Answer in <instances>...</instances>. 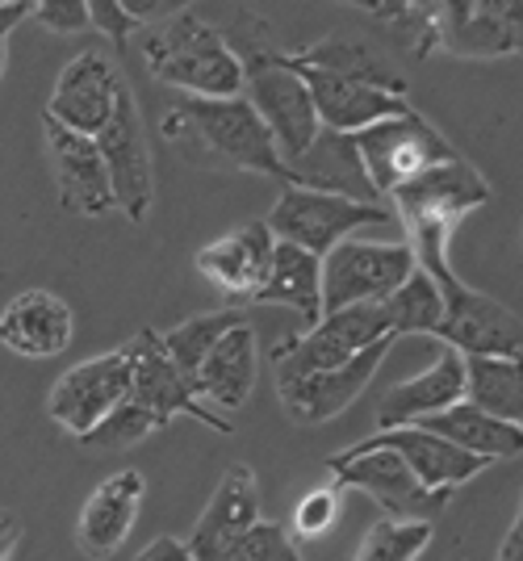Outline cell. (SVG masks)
I'll return each mask as SVG.
<instances>
[{
  "mask_svg": "<svg viewBox=\"0 0 523 561\" xmlns=\"http://www.w3.org/2000/svg\"><path fill=\"white\" fill-rule=\"evenodd\" d=\"M164 139L176 142L193 164L260 172L272 181H286L277 142L243 96H226V101L181 96L164 114Z\"/></svg>",
  "mask_w": 523,
  "mask_h": 561,
  "instance_id": "6da1fadb",
  "label": "cell"
},
{
  "mask_svg": "<svg viewBox=\"0 0 523 561\" xmlns=\"http://www.w3.org/2000/svg\"><path fill=\"white\" fill-rule=\"evenodd\" d=\"M143 59L155 80L181 89L185 96L201 101L243 96V68L235 47L214 22H206L193 9H176L172 18L147 30Z\"/></svg>",
  "mask_w": 523,
  "mask_h": 561,
  "instance_id": "7a4b0ae2",
  "label": "cell"
},
{
  "mask_svg": "<svg viewBox=\"0 0 523 561\" xmlns=\"http://www.w3.org/2000/svg\"><path fill=\"white\" fill-rule=\"evenodd\" d=\"M415 252V268H423L444 302V319L435 340H444L461 356H502V360H520L523 348V323L511 306L499 298L469 289L465 280L449 268V248L444 243H406Z\"/></svg>",
  "mask_w": 523,
  "mask_h": 561,
  "instance_id": "3957f363",
  "label": "cell"
},
{
  "mask_svg": "<svg viewBox=\"0 0 523 561\" xmlns=\"http://www.w3.org/2000/svg\"><path fill=\"white\" fill-rule=\"evenodd\" d=\"M239 68H243V101L256 110L264 130L272 135L281 164H293L323 130L314 117L306 80L286 68L281 50L264 47L260 38L247 43V50L239 55Z\"/></svg>",
  "mask_w": 523,
  "mask_h": 561,
  "instance_id": "277c9868",
  "label": "cell"
},
{
  "mask_svg": "<svg viewBox=\"0 0 523 561\" xmlns=\"http://www.w3.org/2000/svg\"><path fill=\"white\" fill-rule=\"evenodd\" d=\"M352 142H357L364 176H369V185H373L381 202L394 188H403L406 181H415L419 172L449 164V160L461 156L419 110H406L403 117H385L377 126L352 135Z\"/></svg>",
  "mask_w": 523,
  "mask_h": 561,
  "instance_id": "5b68a950",
  "label": "cell"
},
{
  "mask_svg": "<svg viewBox=\"0 0 523 561\" xmlns=\"http://www.w3.org/2000/svg\"><path fill=\"white\" fill-rule=\"evenodd\" d=\"M390 210L385 206H360L348 197L332 193H310V188L286 185L277 193L272 210L264 218V227L272 231L277 243H293L310 256H327L335 243H344L360 227H385Z\"/></svg>",
  "mask_w": 523,
  "mask_h": 561,
  "instance_id": "8992f818",
  "label": "cell"
},
{
  "mask_svg": "<svg viewBox=\"0 0 523 561\" xmlns=\"http://www.w3.org/2000/svg\"><path fill=\"white\" fill-rule=\"evenodd\" d=\"M318 273H323V314L348 306H381L415 273V252L406 243L344 239L318 260Z\"/></svg>",
  "mask_w": 523,
  "mask_h": 561,
  "instance_id": "52a82bcc",
  "label": "cell"
},
{
  "mask_svg": "<svg viewBox=\"0 0 523 561\" xmlns=\"http://www.w3.org/2000/svg\"><path fill=\"white\" fill-rule=\"evenodd\" d=\"M495 193L481 181V172H474L469 160H449L435 164L428 172H419L415 181H406L403 188L390 193V202L398 206L406 222V234H431V239H449L456 231V222L469 210L486 206Z\"/></svg>",
  "mask_w": 523,
  "mask_h": 561,
  "instance_id": "ba28073f",
  "label": "cell"
},
{
  "mask_svg": "<svg viewBox=\"0 0 523 561\" xmlns=\"http://www.w3.org/2000/svg\"><path fill=\"white\" fill-rule=\"evenodd\" d=\"M385 335H390L385 306H348V310L323 314L302 340H289L286 348H277V381L339 369Z\"/></svg>",
  "mask_w": 523,
  "mask_h": 561,
  "instance_id": "9c48e42d",
  "label": "cell"
},
{
  "mask_svg": "<svg viewBox=\"0 0 523 561\" xmlns=\"http://www.w3.org/2000/svg\"><path fill=\"white\" fill-rule=\"evenodd\" d=\"M96 151L114 188V210H121L130 222H147L151 202H155V172H151V151H147V130L130 84L118 89L114 117L96 135Z\"/></svg>",
  "mask_w": 523,
  "mask_h": 561,
  "instance_id": "30bf717a",
  "label": "cell"
},
{
  "mask_svg": "<svg viewBox=\"0 0 523 561\" xmlns=\"http://www.w3.org/2000/svg\"><path fill=\"white\" fill-rule=\"evenodd\" d=\"M121 352H126V360H130V394L126 398H130L135 407H143L160 427H167L176 415H189V420L206 423V427H214V432H231V423L222 420L218 411H210V407L197 398L189 377L167 360L164 344H160V331L143 328Z\"/></svg>",
  "mask_w": 523,
  "mask_h": 561,
  "instance_id": "8fae6325",
  "label": "cell"
},
{
  "mask_svg": "<svg viewBox=\"0 0 523 561\" xmlns=\"http://www.w3.org/2000/svg\"><path fill=\"white\" fill-rule=\"evenodd\" d=\"M335 491H364L373 503L385 507V519H423L431 524L435 515L449 507L452 491H428L415 482V473L394 457V453H357L344 457L335 453L332 461Z\"/></svg>",
  "mask_w": 523,
  "mask_h": 561,
  "instance_id": "7c38bea8",
  "label": "cell"
},
{
  "mask_svg": "<svg viewBox=\"0 0 523 561\" xmlns=\"http://www.w3.org/2000/svg\"><path fill=\"white\" fill-rule=\"evenodd\" d=\"M130 394V360L126 352H105L84 365H72L68 374L50 386L47 394V415L63 423L75 440L89 436L96 423L105 420L118 402Z\"/></svg>",
  "mask_w": 523,
  "mask_h": 561,
  "instance_id": "4fadbf2b",
  "label": "cell"
},
{
  "mask_svg": "<svg viewBox=\"0 0 523 561\" xmlns=\"http://www.w3.org/2000/svg\"><path fill=\"white\" fill-rule=\"evenodd\" d=\"M523 9L511 0L495 4H431V47L465 55V59H495V55H520Z\"/></svg>",
  "mask_w": 523,
  "mask_h": 561,
  "instance_id": "5bb4252c",
  "label": "cell"
},
{
  "mask_svg": "<svg viewBox=\"0 0 523 561\" xmlns=\"http://www.w3.org/2000/svg\"><path fill=\"white\" fill-rule=\"evenodd\" d=\"M126 84L118 76V68L101 55V50H80L68 68L59 71L55 93H50L43 117H50L55 126L96 139L105 130V122L114 117L118 105V89Z\"/></svg>",
  "mask_w": 523,
  "mask_h": 561,
  "instance_id": "9a60e30c",
  "label": "cell"
},
{
  "mask_svg": "<svg viewBox=\"0 0 523 561\" xmlns=\"http://www.w3.org/2000/svg\"><path fill=\"white\" fill-rule=\"evenodd\" d=\"M394 348V335L377 340L373 348H364L360 356H352L348 365L339 369H327V374H310V377H293V381H277V394L286 402V411L298 423H327L335 415H344L360 394L364 386L373 381V374L381 369V360Z\"/></svg>",
  "mask_w": 523,
  "mask_h": 561,
  "instance_id": "2e32d148",
  "label": "cell"
},
{
  "mask_svg": "<svg viewBox=\"0 0 523 561\" xmlns=\"http://www.w3.org/2000/svg\"><path fill=\"white\" fill-rule=\"evenodd\" d=\"M377 448L381 453H394V457L415 473V482L428 486V491H452V486L469 482V478H477L481 469L490 466V461H481V457H474V453H461L456 445L440 440V436H431V432H423V427H390V432H377L373 440L352 445L344 457L377 453Z\"/></svg>",
  "mask_w": 523,
  "mask_h": 561,
  "instance_id": "e0dca14e",
  "label": "cell"
},
{
  "mask_svg": "<svg viewBox=\"0 0 523 561\" xmlns=\"http://www.w3.org/2000/svg\"><path fill=\"white\" fill-rule=\"evenodd\" d=\"M256 519H260L256 473H252V466L235 461V466L226 469V478L218 482L210 507H206L201 519L193 524L185 549H189L193 561H222L226 558V549H231Z\"/></svg>",
  "mask_w": 523,
  "mask_h": 561,
  "instance_id": "ac0fdd59",
  "label": "cell"
},
{
  "mask_svg": "<svg viewBox=\"0 0 523 561\" xmlns=\"http://www.w3.org/2000/svg\"><path fill=\"white\" fill-rule=\"evenodd\" d=\"M43 130H47V151L50 164H55L63 210L80 214V218H96V214L114 210V188H109V176H105L96 142L55 126L50 117H43Z\"/></svg>",
  "mask_w": 523,
  "mask_h": 561,
  "instance_id": "d6986e66",
  "label": "cell"
},
{
  "mask_svg": "<svg viewBox=\"0 0 523 561\" xmlns=\"http://www.w3.org/2000/svg\"><path fill=\"white\" fill-rule=\"evenodd\" d=\"M298 76L306 80L318 126L335 130V135H360V130L377 126L385 117H403L406 110H415L406 96L373 89V84L339 80V76H323V71H298Z\"/></svg>",
  "mask_w": 523,
  "mask_h": 561,
  "instance_id": "ffe728a7",
  "label": "cell"
},
{
  "mask_svg": "<svg viewBox=\"0 0 523 561\" xmlns=\"http://www.w3.org/2000/svg\"><path fill=\"white\" fill-rule=\"evenodd\" d=\"M286 185L348 197V202H360V206H381V197L373 193L369 176H364L352 135H335V130H318V139L310 142L293 164H286Z\"/></svg>",
  "mask_w": 523,
  "mask_h": 561,
  "instance_id": "44dd1931",
  "label": "cell"
},
{
  "mask_svg": "<svg viewBox=\"0 0 523 561\" xmlns=\"http://www.w3.org/2000/svg\"><path fill=\"white\" fill-rule=\"evenodd\" d=\"M75 314L50 289H25L0 314V344L22 356H59L72 348Z\"/></svg>",
  "mask_w": 523,
  "mask_h": 561,
  "instance_id": "7402d4cb",
  "label": "cell"
},
{
  "mask_svg": "<svg viewBox=\"0 0 523 561\" xmlns=\"http://www.w3.org/2000/svg\"><path fill=\"white\" fill-rule=\"evenodd\" d=\"M147 482L139 469H121L114 478H105L93 491V499L84 503L80 512V528H75V540L89 558H109L118 553L121 540L130 537L135 519H139V507H143Z\"/></svg>",
  "mask_w": 523,
  "mask_h": 561,
  "instance_id": "603a6c76",
  "label": "cell"
},
{
  "mask_svg": "<svg viewBox=\"0 0 523 561\" xmlns=\"http://www.w3.org/2000/svg\"><path fill=\"white\" fill-rule=\"evenodd\" d=\"M461 398H465V360H461V352H452L449 344H444L428 374L410 377V381H398L390 394L381 398L377 432L410 427V423L428 420V415H440V411L456 407Z\"/></svg>",
  "mask_w": 523,
  "mask_h": 561,
  "instance_id": "cb8c5ba5",
  "label": "cell"
},
{
  "mask_svg": "<svg viewBox=\"0 0 523 561\" xmlns=\"http://www.w3.org/2000/svg\"><path fill=\"white\" fill-rule=\"evenodd\" d=\"M256 369H260V348H256V328L239 323L218 340L210 356L197 365L193 374V390L201 402L222 407V411H239L247 394L256 390Z\"/></svg>",
  "mask_w": 523,
  "mask_h": 561,
  "instance_id": "d4e9b609",
  "label": "cell"
},
{
  "mask_svg": "<svg viewBox=\"0 0 523 561\" xmlns=\"http://www.w3.org/2000/svg\"><path fill=\"white\" fill-rule=\"evenodd\" d=\"M272 231L264 227V218L256 222H243L231 234L214 239L210 248L197 252V268L214 280L218 289L235 294V298H252L256 285L268 273V260H272Z\"/></svg>",
  "mask_w": 523,
  "mask_h": 561,
  "instance_id": "484cf974",
  "label": "cell"
},
{
  "mask_svg": "<svg viewBox=\"0 0 523 561\" xmlns=\"http://www.w3.org/2000/svg\"><path fill=\"white\" fill-rule=\"evenodd\" d=\"M281 59L293 71H323V76H339V80H357V84H373V89L406 96L403 76L390 71V64L373 47L344 38V34H327L318 43H310L306 50H289V55L281 50Z\"/></svg>",
  "mask_w": 523,
  "mask_h": 561,
  "instance_id": "4316f807",
  "label": "cell"
},
{
  "mask_svg": "<svg viewBox=\"0 0 523 561\" xmlns=\"http://www.w3.org/2000/svg\"><path fill=\"white\" fill-rule=\"evenodd\" d=\"M410 427H423V432L449 440V445H456L461 453H474L481 461H507V457H520L523 453L520 423L495 420V415L469 407L465 398H461L456 407H449V411H440V415H428V420L410 423Z\"/></svg>",
  "mask_w": 523,
  "mask_h": 561,
  "instance_id": "83f0119b",
  "label": "cell"
},
{
  "mask_svg": "<svg viewBox=\"0 0 523 561\" xmlns=\"http://www.w3.org/2000/svg\"><path fill=\"white\" fill-rule=\"evenodd\" d=\"M252 302L268 306H293L310 328L323 319V273H318V256H310L293 243H272V260L268 273L256 285Z\"/></svg>",
  "mask_w": 523,
  "mask_h": 561,
  "instance_id": "f1b7e54d",
  "label": "cell"
},
{
  "mask_svg": "<svg viewBox=\"0 0 523 561\" xmlns=\"http://www.w3.org/2000/svg\"><path fill=\"white\" fill-rule=\"evenodd\" d=\"M465 360V402L502 423L523 420L520 360L502 356H461Z\"/></svg>",
  "mask_w": 523,
  "mask_h": 561,
  "instance_id": "f546056e",
  "label": "cell"
},
{
  "mask_svg": "<svg viewBox=\"0 0 523 561\" xmlns=\"http://www.w3.org/2000/svg\"><path fill=\"white\" fill-rule=\"evenodd\" d=\"M239 323H247V314L235 310V306H226V310H210V314H197V319H189V323L164 331V335H160V344H164L167 360H172V365L193 381L197 365H201L218 340H222L231 328H239Z\"/></svg>",
  "mask_w": 523,
  "mask_h": 561,
  "instance_id": "4dcf8cb0",
  "label": "cell"
},
{
  "mask_svg": "<svg viewBox=\"0 0 523 561\" xmlns=\"http://www.w3.org/2000/svg\"><path fill=\"white\" fill-rule=\"evenodd\" d=\"M385 314H390V335H435L440 331V319H444V302H440V289L435 280L415 268L410 277L385 298Z\"/></svg>",
  "mask_w": 523,
  "mask_h": 561,
  "instance_id": "1f68e13d",
  "label": "cell"
},
{
  "mask_svg": "<svg viewBox=\"0 0 523 561\" xmlns=\"http://www.w3.org/2000/svg\"><path fill=\"white\" fill-rule=\"evenodd\" d=\"M431 545V524L423 519H377L360 545L357 561H415Z\"/></svg>",
  "mask_w": 523,
  "mask_h": 561,
  "instance_id": "d6a6232c",
  "label": "cell"
},
{
  "mask_svg": "<svg viewBox=\"0 0 523 561\" xmlns=\"http://www.w3.org/2000/svg\"><path fill=\"white\" fill-rule=\"evenodd\" d=\"M89 4V25L114 38V47L126 50V38L135 30L151 25L155 18H172V4H135V0H84Z\"/></svg>",
  "mask_w": 523,
  "mask_h": 561,
  "instance_id": "836d02e7",
  "label": "cell"
},
{
  "mask_svg": "<svg viewBox=\"0 0 523 561\" xmlns=\"http://www.w3.org/2000/svg\"><path fill=\"white\" fill-rule=\"evenodd\" d=\"M151 432H160V423L147 415L143 407H135L130 398L118 402L105 420L96 423L89 436H80V445L89 448H135L139 440H147Z\"/></svg>",
  "mask_w": 523,
  "mask_h": 561,
  "instance_id": "e575fe53",
  "label": "cell"
},
{
  "mask_svg": "<svg viewBox=\"0 0 523 561\" xmlns=\"http://www.w3.org/2000/svg\"><path fill=\"white\" fill-rule=\"evenodd\" d=\"M222 561H306V558L298 553V545H293V537H289L281 524L256 519V524L226 549Z\"/></svg>",
  "mask_w": 523,
  "mask_h": 561,
  "instance_id": "d590c367",
  "label": "cell"
},
{
  "mask_svg": "<svg viewBox=\"0 0 523 561\" xmlns=\"http://www.w3.org/2000/svg\"><path fill=\"white\" fill-rule=\"evenodd\" d=\"M335 519H339V491L335 486H323V491H310L302 503H298V512H293V533L302 540L310 537H323V533H332Z\"/></svg>",
  "mask_w": 523,
  "mask_h": 561,
  "instance_id": "8d00e7d4",
  "label": "cell"
},
{
  "mask_svg": "<svg viewBox=\"0 0 523 561\" xmlns=\"http://www.w3.org/2000/svg\"><path fill=\"white\" fill-rule=\"evenodd\" d=\"M30 18L55 34H80L89 30V4L84 0H30Z\"/></svg>",
  "mask_w": 523,
  "mask_h": 561,
  "instance_id": "74e56055",
  "label": "cell"
},
{
  "mask_svg": "<svg viewBox=\"0 0 523 561\" xmlns=\"http://www.w3.org/2000/svg\"><path fill=\"white\" fill-rule=\"evenodd\" d=\"M135 561H193V558H189V549H185V540H176V537H155Z\"/></svg>",
  "mask_w": 523,
  "mask_h": 561,
  "instance_id": "f35d334b",
  "label": "cell"
},
{
  "mask_svg": "<svg viewBox=\"0 0 523 561\" xmlns=\"http://www.w3.org/2000/svg\"><path fill=\"white\" fill-rule=\"evenodd\" d=\"M18 537H22V524L9 512H0V561H9V553L18 549Z\"/></svg>",
  "mask_w": 523,
  "mask_h": 561,
  "instance_id": "ab89813d",
  "label": "cell"
},
{
  "mask_svg": "<svg viewBox=\"0 0 523 561\" xmlns=\"http://www.w3.org/2000/svg\"><path fill=\"white\" fill-rule=\"evenodd\" d=\"M499 561H523V515H515V524H511V533L502 537Z\"/></svg>",
  "mask_w": 523,
  "mask_h": 561,
  "instance_id": "60d3db41",
  "label": "cell"
},
{
  "mask_svg": "<svg viewBox=\"0 0 523 561\" xmlns=\"http://www.w3.org/2000/svg\"><path fill=\"white\" fill-rule=\"evenodd\" d=\"M30 18V0H18V4H0V43L9 38L13 25H22Z\"/></svg>",
  "mask_w": 523,
  "mask_h": 561,
  "instance_id": "b9f144b4",
  "label": "cell"
},
{
  "mask_svg": "<svg viewBox=\"0 0 523 561\" xmlns=\"http://www.w3.org/2000/svg\"><path fill=\"white\" fill-rule=\"evenodd\" d=\"M4 59H9V55H4V43H0V76H4Z\"/></svg>",
  "mask_w": 523,
  "mask_h": 561,
  "instance_id": "7bdbcfd3",
  "label": "cell"
}]
</instances>
